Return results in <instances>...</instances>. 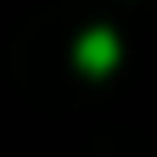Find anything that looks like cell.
Masks as SVG:
<instances>
[{
	"instance_id": "6da1fadb",
	"label": "cell",
	"mask_w": 157,
	"mask_h": 157,
	"mask_svg": "<svg viewBox=\"0 0 157 157\" xmlns=\"http://www.w3.org/2000/svg\"><path fill=\"white\" fill-rule=\"evenodd\" d=\"M78 64H83L88 74H108V69L118 64V39H113L108 29L83 34V39H78Z\"/></svg>"
}]
</instances>
